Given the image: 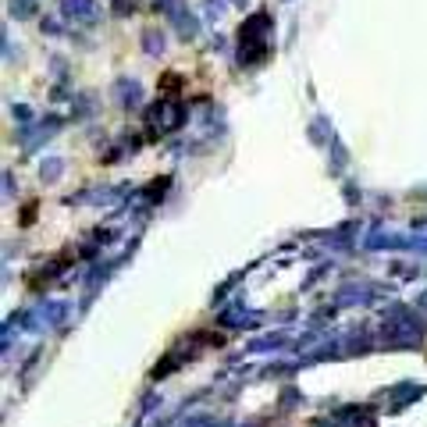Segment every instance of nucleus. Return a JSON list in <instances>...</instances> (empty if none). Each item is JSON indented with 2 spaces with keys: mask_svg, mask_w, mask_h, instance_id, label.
Here are the masks:
<instances>
[{
  "mask_svg": "<svg viewBox=\"0 0 427 427\" xmlns=\"http://www.w3.org/2000/svg\"><path fill=\"white\" fill-rule=\"evenodd\" d=\"M61 15L72 22H93L96 18V0H61Z\"/></svg>",
  "mask_w": 427,
  "mask_h": 427,
  "instance_id": "1",
  "label": "nucleus"
},
{
  "mask_svg": "<svg viewBox=\"0 0 427 427\" xmlns=\"http://www.w3.org/2000/svg\"><path fill=\"white\" fill-rule=\"evenodd\" d=\"M8 8L15 18H33L36 15V0H8Z\"/></svg>",
  "mask_w": 427,
  "mask_h": 427,
  "instance_id": "2",
  "label": "nucleus"
},
{
  "mask_svg": "<svg viewBox=\"0 0 427 427\" xmlns=\"http://www.w3.org/2000/svg\"><path fill=\"white\" fill-rule=\"evenodd\" d=\"M174 26H178L182 36H196V18H192L189 11H178V15H174Z\"/></svg>",
  "mask_w": 427,
  "mask_h": 427,
  "instance_id": "3",
  "label": "nucleus"
},
{
  "mask_svg": "<svg viewBox=\"0 0 427 427\" xmlns=\"http://www.w3.org/2000/svg\"><path fill=\"white\" fill-rule=\"evenodd\" d=\"M203 8H206V18H218L225 11V0H203Z\"/></svg>",
  "mask_w": 427,
  "mask_h": 427,
  "instance_id": "4",
  "label": "nucleus"
},
{
  "mask_svg": "<svg viewBox=\"0 0 427 427\" xmlns=\"http://www.w3.org/2000/svg\"><path fill=\"white\" fill-rule=\"evenodd\" d=\"M143 40H146V50H150V54H153V50H160V47H164V36H160V33H153V29H150V33H146V36H143Z\"/></svg>",
  "mask_w": 427,
  "mask_h": 427,
  "instance_id": "5",
  "label": "nucleus"
},
{
  "mask_svg": "<svg viewBox=\"0 0 427 427\" xmlns=\"http://www.w3.org/2000/svg\"><path fill=\"white\" fill-rule=\"evenodd\" d=\"M157 4H160V8H171V0H157Z\"/></svg>",
  "mask_w": 427,
  "mask_h": 427,
  "instance_id": "6",
  "label": "nucleus"
}]
</instances>
